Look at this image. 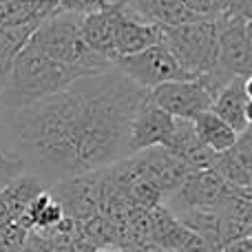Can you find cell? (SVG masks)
Returning <instances> with one entry per match:
<instances>
[{
    "label": "cell",
    "instance_id": "cell-12",
    "mask_svg": "<svg viewBox=\"0 0 252 252\" xmlns=\"http://www.w3.org/2000/svg\"><path fill=\"white\" fill-rule=\"evenodd\" d=\"M250 78H235L215 95L210 111L221 118L237 135H241L250 130Z\"/></svg>",
    "mask_w": 252,
    "mask_h": 252
},
{
    "label": "cell",
    "instance_id": "cell-26",
    "mask_svg": "<svg viewBox=\"0 0 252 252\" xmlns=\"http://www.w3.org/2000/svg\"><path fill=\"white\" fill-rule=\"evenodd\" d=\"M22 170H25V166H22L20 159H16V157H0V190H2L16 175H20Z\"/></svg>",
    "mask_w": 252,
    "mask_h": 252
},
{
    "label": "cell",
    "instance_id": "cell-27",
    "mask_svg": "<svg viewBox=\"0 0 252 252\" xmlns=\"http://www.w3.org/2000/svg\"><path fill=\"white\" fill-rule=\"evenodd\" d=\"M221 16H239L252 20V0H223Z\"/></svg>",
    "mask_w": 252,
    "mask_h": 252
},
{
    "label": "cell",
    "instance_id": "cell-11",
    "mask_svg": "<svg viewBox=\"0 0 252 252\" xmlns=\"http://www.w3.org/2000/svg\"><path fill=\"white\" fill-rule=\"evenodd\" d=\"M133 157L139 168V175L155 184V186L164 192V197L173 195L179 188V184L184 182V177L188 175L186 166L161 146L133 153Z\"/></svg>",
    "mask_w": 252,
    "mask_h": 252
},
{
    "label": "cell",
    "instance_id": "cell-25",
    "mask_svg": "<svg viewBox=\"0 0 252 252\" xmlns=\"http://www.w3.org/2000/svg\"><path fill=\"white\" fill-rule=\"evenodd\" d=\"M27 235H29V232L22 230L16 223L2 228V230H0V252H18L22 248V244H25Z\"/></svg>",
    "mask_w": 252,
    "mask_h": 252
},
{
    "label": "cell",
    "instance_id": "cell-8",
    "mask_svg": "<svg viewBox=\"0 0 252 252\" xmlns=\"http://www.w3.org/2000/svg\"><path fill=\"white\" fill-rule=\"evenodd\" d=\"M148 100L168 113L170 118L179 120H195L199 113L210 111L213 97L199 82V78L192 80H175V82H164L148 91Z\"/></svg>",
    "mask_w": 252,
    "mask_h": 252
},
{
    "label": "cell",
    "instance_id": "cell-31",
    "mask_svg": "<svg viewBox=\"0 0 252 252\" xmlns=\"http://www.w3.org/2000/svg\"><path fill=\"white\" fill-rule=\"evenodd\" d=\"M221 252H252V237H241L221 246Z\"/></svg>",
    "mask_w": 252,
    "mask_h": 252
},
{
    "label": "cell",
    "instance_id": "cell-3",
    "mask_svg": "<svg viewBox=\"0 0 252 252\" xmlns=\"http://www.w3.org/2000/svg\"><path fill=\"white\" fill-rule=\"evenodd\" d=\"M80 22H82L80 13L53 11L35 27L27 44L71 69H80L87 73H102V71L113 69L109 60L100 58L84 44L80 35Z\"/></svg>",
    "mask_w": 252,
    "mask_h": 252
},
{
    "label": "cell",
    "instance_id": "cell-34",
    "mask_svg": "<svg viewBox=\"0 0 252 252\" xmlns=\"http://www.w3.org/2000/svg\"><path fill=\"white\" fill-rule=\"evenodd\" d=\"M104 2H106V4H109V7H113V0H104Z\"/></svg>",
    "mask_w": 252,
    "mask_h": 252
},
{
    "label": "cell",
    "instance_id": "cell-24",
    "mask_svg": "<svg viewBox=\"0 0 252 252\" xmlns=\"http://www.w3.org/2000/svg\"><path fill=\"white\" fill-rule=\"evenodd\" d=\"M197 20H217L223 13V0H182Z\"/></svg>",
    "mask_w": 252,
    "mask_h": 252
},
{
    "label": "cell",
    "instance_id": "cell-19",
    "mask_svg": "<svg viewBox=\"0 0 252 252\" xmlns=\"http://www.w3.org/2000/svg\"><path fill=\"white\" fill-rule=\"evenodd\" d=\"M113 13L115 4L109 9H102L95 13H87L82 16L80 22V35H82L84 44L91 51H95L100 58L109 60L113 64L115 51H113Z\"/></svg>",
    "mask_w": 252,
    "mask_h": 252
},
{
    "label": "cell",
    "instance_id": "cell-2",
    "mask_svg": "<svg viewBox=\"0 0 252 252\" xmlns=\"http://www.w3.org/2000/svg\"><path fill=\"white\" fill-rule=\"evenodd\" d=\"M84 75L93 73L60 64L53 58L33 49L31 44H25L13 60L7 82L0 89V109L16 111L22 106L35 104L44 97L64 91L69 84H73Z\"/></svg>",
    "mask_w": 252,
    "mask_h": 252
},
{
    "label": "cell",
    "instance_id": "cell-29",
    "mask_svg": "<svg viewBox=\"0 0 252 252\" xmlns=\"http://www.w3.org/2000/svg\"><path fill=\"white\" fill-rule=\"evenodd\" d=\"M0 157H13L11 139H9V128H7V120H4L2 109H0Z\"/></svg>",
    "mask_w": 252,
    "mask_h": 252
},
{
    "label": "cell",
    "instance_id": "cell-4",
    "mask_svg": "<svg viewBox=\"0 0 252 252\" xmlns=\"http://www.w3.org/2000/svg\"><path fill=\"white\" fill-rule=\"evenodd\" d=\"M215 22H217V62L210 73L199 75V82L213 100L230 80L252 75V20L239 16H219Z\"/></svg>",
    "mask_w": 252,
    "mask_h": 252
},
{
    "label": "cell",
    "instance_id": "cell-32",
    "mask_svg": "<svg viewBox=\"0 0 252 252\" xmlns=\"http://www.w3.org/2000/svg\"><path fill=\"white\" fill-rule=\"evenodd\" d=\"M11 215H9V210H7V206H4V201H2V197H0V230L2 228H7V226H11Z\"/></svg>",
    "mask_w": 252,
    "mask_h": 252
},
{
    "label": "cell",
    "instance_id": "cell-17",
    "mask_svg": "<svg viewBox=\"0 0 252 252\" xmlns=\"http://www.w3.org/2000/svg\"><path fill=\"white\" fill-rule=\"evenodd\" d=\"M118 4L130 18L157 27H173L197 20L182 4V0H118Z\"/></svg>",
    "mask_w": 252,
    "mask_h": 252
},
{
    "label": "cell",
    "instance_id": "cell-6",
    "mask_svg": "<svg viewBox=\"0 0 252 252\" xmlns=\"http://www.w3.org/2000/svg\"><path fill=\"white\" fill-rule=\"evenodd\" d=\"M113 69L135 82L144 91H153L155 87L164 82H175V80H192L179 69L175 58L168 53L164 44H153L144 51L122 56L113 62Z\"/></svg>",
    "mask_w": 252,
    "mask_h": 252
},
{
    "label": "cell",
    "instance_id": "cell-9",
    "mask_svg": "<svg viewBox=\"0 0 252 252\" xmlns=\"http://www.w3.org/2000/svg\"><path fill=\"white\" fill-rule=\"evenodd\" d=\"M100 175L102 168L60 179L49 186V192L56 197V201L64 210V217L78 223H84L87 219L95 217L97 206H100Z\"/></svg>",
    "mask_w": 252,
    "mask_h": 252
},
{
    "label": "cell",
    "instance_id": "cell-30",
    "mask_svg": "<svg viewBox=\"0 0 252 252\" xmlns=\"http://www.w3.org/2000/svg\"><path fill=\"white\" fill-rule=\"evenodd\" d=\"M18 252H51V248H49V244L44 239H40L38 235H27L25 244H22V248Z\"/></svg>",
    "mask_w": 252,
    "mask_h": 252
},
{
    "label": "cell",
    "instance_id": "cell-10",
    "mask_svg": "<svg viewBox=\"0 0 252 252\" xmlns=\"http://www.w3.org/2000/svg\"><path fill=\"white\" fill-rule=\"evenodd\" d=\"M175 118H170L168 113H164L161 109H157L151 100H144L139 104L137 113L133 115L128 130V153H139L146 148L161 146L166 148L170 135H173Z\"/></svg>",
    "mask_w": 252,
    "mask_h": 252
},
{
    "label": "cell",
    "instance_id": "cell-33",
    "mask_svg": "<svg viewBox=\"0 0 252 252\" xmlns=\"http://www.w3.org/2000/svg\"><path fill=\"white\" fill-rule=\"evenodd\" d=\"M93 252H124V250L120 248V246H113V244H111V246H100V248H95Z\"/></svg>",
    "mask_w": 252,
    "mask_h": 252
},
{
    "label": "cell",
    "instance_id": "cell-22",
    "mask_svg": "<svg viewBox=\"0 0 252 252\" xmlns=\"http://www.w3.org/2000/svg\"><path fill=\"white\" fill-rule=\"evenodd\" d=\"M31 33H33L31 27H2L0 25V89L4 87L13 60H16L18 51L27 44Z\"/></svg>",
    "mask_w": 252,
    "mask_h": 252
},
{
    "label": "cell",
    "instance_id": "cell-21",
    "mask_svg": "<svg viewBox=\"0 0 252 252\" xmlns=\"http://www.w3.org/2000/svg\"><path fill=\"white\" fill-rule=\"evenodd\" d=\"M192 128H195L197 137L201 139V144L210 148L215 153H221L226 148H230L232 144L237 142L239 135L230 128L221 118L213 113V111H204L199 113L195 120H192Z\"/></svg>",
    "mask_w": 252,
    "mask_h": 252
},
{
    "label": "cell",
    "instance_id": "cell-7",
    "mask_svg": "<svg viewBox=\"0 0 252 252\" xmlns=\"http://www.w3.org/2000/svg\"><path fill=\"white\" fill-rule=\"evenodd\" d=\"M235 186L226 184L215 170H197L188 173L173 195L166 197L164 204L173 213L182 210H217L221 201L230 195Z\"/></svg>",
    "mask_w": 252,
    "mask_h": 252
},
{
    "label": "cell",
    "instance_id": "cell-15",
    "mask_svg": "<svg viewBox=\"0 0 252 252\" xmlns=\"http://www.w3.org/2000/svg\"><path fill=\"white\" fill-rule=\"evenodd\" d=\"M159 35H161V29L157 25H148V22H142L137 18H130L128 13H124L120 9V4H115V13H113L115 60L122 56H130V53H137L153 47V44L159 42Z\"/></svg>",
    "mask_w": 252,
    "mask_h": 252
},
{
    "label": "cell",
    "instance_id": "cell-16",
    "mask_svg": "<svg viewBox=\"0 0 252 252\" xmlns=\"http://www.w3.org/2000/svg\"><path fill=\"white\" fill-rule=\"evenodd\" d=\"M226 184L235 188H250L252 184V137L250 130L241 133L230 148L215 155L213 168Z\"/></svg>",
    "mask_w": 252,
    "mask_h": 252
},
{
    "label": "cell",
    "instance_id": "cell-13",
    "mask_svg": "<svg viewBox=\"0 0 252 252\" xmlns=\"http://www.w3.org/2000/svg\"><path fill=\"white\" fill-rule=\"evenodd\" d=\"M221 246L241 237H252V195L250 188H232L217 210Z\"/></svg>",
    "mask_w": 252,
    "mask_h": 252
},
{
    "label": "cell",
    "instance_id": "cell-28",
    "mask_svg": "<svg viewBox=\"0 0 252 252\" xmlns=\"http://www.w3.org/2000/svg\"><path fill=\"white\" fill-rule=\"evenodd\" d=\"M177 252H221V248L208 244L206 239H201V237H197L195 232H190V235H188V239L184 241V246Z\"/></svg>",
    "mask_w": 252,
    "mask_h": 252
},
{
    "label": "cell",
    "instance_id": "cell-18",
    "mask_svg": "<svg viewBox=\"0 0 252 252\" xmlns=\"http://www.w3.org/2000/svg\"><path fill=\"white\" fill-rule=\"evenodd\" d=\"M190 230L175 217L166 204L148 210V239L164 252H177L188 239Z\"/></svg>",
    "mask_w": 252,
    "mask_h": 252
},
{
    "label": "cell",
    "instance_id": "cell-20",
    "mask_svg": "<svg viewBox=\"0 0 252 252\" xmlns=\"http://www.w3.org/2000/svg\"><path fill=\"white\" fill-rule=\"evenodd\" d=\"M47 184L38 177L35 173H29V170H22L20 175L11 179L7 186L0 190V197H2L4 206H7L9 215H11V221L16 223V219L20 217L27 210V206L40 195V192L47 190Z\"/></svg>",
    "mask_w": 252,
    "mask_h": 252
},
{
    "label": "cell",
    "instance_id": "cell-1",
    "mask_svg": "<svg viewBox=\"0 0 252 252\" xmlns=\"http://www.w3.org/2000/svg\"><path fill=\"white\" fill-rule=\"evenodd\" d=\"M69 126L78 175L128 157V130L148 91L120 71L84 75L56 93Z\"/></svg>",
    "mask_w": 252,
    "mask_h": 252
},
{
    "label": "cell",
    "instance_id": "cell-5",
    "mask_svg": "<svg viewBox=\"0 0 252 252\" xmlns=\"http://www.w3.org/2000/svg\"><path fill=\"white\" fill-rule=\"evenodd\" d=\"M159 44L168 49L179 69L188 78H199L213 71L217 62V22L192 20L184 25L159 27Z\"/></svg>",
    "mask_w": 252,
    "mask_h": 252
},
{
    "label": "cell",
    "instance_id": "cell-14",
    "mask_svg": "<svg viewBox=\"0 0 252 252\" xmlns=\"http://www.w3.org/2000/svg\"><path fill=\"white\" fill-rule=\"evenodd\" d=\"M166 151L177 157L188 168V173L210 170L215 164V155H217L206 144H201V139L197 137L195 128H192V120H179V118H175L173 135H170L168 144H166Z\"/></svg>",
    "mask_w": 252,
    "mask_h": 252
},
{
    "label": "cell",
    "instance_id": "cell-23",
    "mask_svg": "<svg viewBox=\"0 0 252 252\" xmlns=\"http://www.w3.org/2000/svg\"><path fill=\"white\" fill-rule=\"evenodd\" d=\"M175 217L184 223L190 232L197 237L206 239L208 244L221 248V239H219V219L215 210H182L175 213Z\"/></svg>",
    "mask_w": 252,
    "mask_h": 252
}]
</instances>
